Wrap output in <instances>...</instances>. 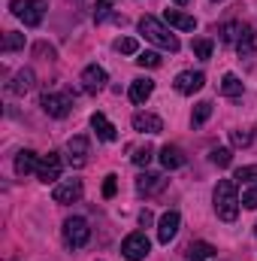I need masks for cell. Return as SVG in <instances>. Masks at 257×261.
<instances>
[{
	"label": "cell",
	"instance_id": "1",
	"mask_svg": "<svg viewBox=\"0 0 257 261\" xmlns=\"http://www.w3.org/2000/svg\"><path fill=\"white\" fill-rule=\"evenodd\" d=\"M139 34H145V40H151L154 46H160V49H167V52H179L176 34H170L154 15H142V18H139Z\"/></svg>",
	"mask_w": 257,
	"mask_h": 261
},
{
	"label": "cell",
	"instance_id": "2",
	"mask_svg": "<svg viewBox=\"0 0 257 261\" xmlns=\"http://www.w3.org/2000/svg\"><path fill=\"white\" fill-rule=\"evenodd\" d=\"M215 213L224 222H233L239 216V197H236V186L230 179H221L215 186Z\"/></svg>",
	"mask_w": 257,
	"mask_h": 261
},
{
	"label": "cell",
	"instance_id": "3",
	"mask_svg": "<svg viewBox=\"0 0 257 261\" xmlns=\"http://www.w3.org/2000/svg\"><path fill=\"white\" fill-rule=\"evenodd\" d=\"M9 9H12V15L21 18L27 28H37V24L43 21V15H46V3H43V0H12Z\"/></svg>",
	"mask_w": 257,
	"mask_h": 261
},
{
	"label": "cell",
	"instance_id": "4",
	"mask_svg": "<svg viewBox=\"0 0 257 261\" xmlns=\"http://www.w3.org/2000/svg\"><path fill=\"white\" fill-rule=\"evenodd\" d=\"M88 237H91V228H88V222H85V219L73 216V219H67V222H64V240H67V246L79 249V246H85V243H88Z\"/></svg>",
	"mask_w": 257,
	"mask_h": 261
},
{
	"label": "cell",
	"instance_id": "5",
	"mask_svg": "<svg viewBox=\"0 0 257 261\" xmlns=\"http://www.w3.org/2000/svg\"><path fill=\"white\" fill-rule=\"evenodd\" d=\"M148 252H151V240H148L142 231L124 237V243H121V255H124L127 261H142Z\"/></svg>",
	"mask_w": 257,
	"mask_h": 261
},
{
	"label": "cell",
	"instance_id": "6",
	"mask_svg": "<svg viewBox=\"0 0 257 261\" xmlns=\"http://www.w3.org/2000/svg\"><path fill=\"white\" fill-rule=\"evenodd\" d=\"M43 110L52 116V119H67L70 110H73V100L67 94H58V91H46L43 94Z\"/></svg>",
	"mask_w": 257,
	"mask_h": 261
},
{
	"label": "cell",
	"instance_id": "7",
	"mask_svg": "<svg viewBox=\"0 0 257 261\" xmlns=\"http://www.w3.org/2000/svg\"><path fill=\"white\" fill-rule=\"evenodd\" d=\"M61 170H64V161H61L58 152L43 155L40 164H37V176H40L43 182H55V179H61Z\"/></svg>",
	"mask_w": 257,
	"mask_h": 261
},
{
	"label": "cell",
	"instance_id": "8",
	"mask_svg": "<svg viewBox=\"0 0 257 261\" xmlns=\"http://www.w3.org/2000/svg\"><path fill=\"white\" fill-rule=\"evenodd\" d=\"M82 88L88 91V94H97V91H103L106 88V70L97 64H88L82 70Z\"/></svg>",
	"mask_w": 257,
	"mask_h": 261
},
{
	"label": "cell",
	"instance_id": "9",
	"mask_svg": "<svg viewBox=\"0 0 257 261\" xmlns=\"http://www.w3.org/2000/svg\"><path fill=\"white\" fill-rule=\"evenodd\" d=\"M179 225H182V216H179L176 210H167V213L160 216V222H157V240H160V243H170V240L179 234Z\"/></svg>",
	"mask_w": 257,
	"mask_h": 261
},
{
	"label": "cell",
	"instance_id": "10",
	"mask_svg": "<svg viewBox=\"0 0 257 261\" xmlns=\"http://www.w3.org/2000/svg\"><path fill=\"white\" fill-rule=\"evenodd\" d=\"M203 85H206V76H203L200 70H197V73H194V70H185V73L176 76V91H179V94H194V91H200Z\"/></svg>",
	"mask_w": 257,
	"mask_h": 261
},
{
	"label": "cell",
	"instance_id": "11",
	"mask_svg": "<svg viewBox=\"0 0 257 261\" xmlns=\"http://www.w3.org/2000/svg\"><path fill=\"white\" fill-rule=\"evenodd\" d=\"M67 158L73 167H82L88 161V137H70L67 143Z\"/></svg>",
	"mask_w": 257,
	"mask_h": 261
},
{
	"label": "cell",
	"instance_id": "12",
	"mask_svg": "<svg viewBox=\"0 0 257 261\" xmlns=\"http://www.w3.org/2000/svg\"><path fill=\"white\" fill-rule=\"evenodd\" d=\"M52 197H55V203H73V200L82 197V182L79 179H67L61 186H55Z\"/></svg>",
	"mask_w": 257,
	"mask_h": 261
},
{
	"label": "cell",
	"instance_id": "13",
	"mask_svg": "<svg viewBox=\"0 0 257 261\" xmlns=\"http://www.w3.org/2000/svg\"><path fill=\"white\" fill-rule=\"evenodd\" d=\"M254 43H257V28H254V24H242L239 43H236L239 58H254Z\"/></svg>",
	"mask_w": 257,
	"mask_h": 261
},
{
	"label": "cell",
	"instance_id": "14",
	"mask_svg": "<svg viewBox=\"0 0 257 261\" xmlns=\"http://www.w3.org/2000/svg\"><path fill=\"white\" fill-rule=\"evenodd\" d=\"M133 128L139 130V134H160L164 130V122L154 113H136L133 116Z\"/></svg>",
	"mask_w": 257,
	"mask_h": 261
},
{
	"label": "cell",
	"instance_id": "15",
	"mask_svg": "<svg viewBox=\"0 0 257 261\" xmlns=\"http://www.w3.org/2000/svg\"><path fill=\"white\" fill-rule=\"evenodd\" d=\"M91 128L97 130V137H100V140H106V143L118 140V130H115V125H112L103 113H94V116H91Z\"/></svg>",
	"mask_w": 257,
	"mask_h": 261
},
{
	"label": "cell",
	"instance_id": "16",
	"mask_svg": "<svg viewBox=\"0 0 257 261\" xmlns=\"http://www.w3.org/2000/svg\"><path fill=\"white\" fill-rule=\"evenodd\" d=\"M185 152L179 149V146H164L160 149V164L167 167V170H179V167H185Z\"/></svg>",
	"mask_w": 257,
	"mask_h": 261
},
{
	"label": "cell",
	"instance_id": "17",
	"mask_svg": "<svg viewBox=\"0 0 257 261\" xmlns=\"http://www.w3.org/2000/svg\"><path fill=\"white\" fill-rule=\"evenodd\" d=\"M164 18H167L173 28H179V31H194V28H197V18H194V15H185L182 9H164Z\"/></svg>",
	"mask_w": 257,
	"mask_h": 261
},
{
	"label": "cell",
	"instance_id": "18",
	"mask_svg": "<svg viewBox=\"0 0 257 261\" xmlns=\"http://www.w3.org/2000/svg\"><path fill=\"white\" fill-rule=\"evenodd\" d=\"M151 91H154V82L151 79H133L130 82V100L133 103H145L151 97Z\"/></svg>",
	"mask_w": 257,
	"mask_h": 261
},
{
	"label": "cell",
	"instance_id": "19",
	"mask_svg": "<svg viewBox=\"0 0 257 261\" xmlns=\"http://www.w3.org/2000/svg\"><path fill=\"white\" fill-rule=\"evenodd\" d=\"M37 164H40V158H37V152H30V149H24V152H18V155H15V173H18V176L34 173V170H37Z\"/></svg>",
	"mask_w": 257,
	"mask_h": 261
},
{
	"label": "cell",
	"instance_id": "20",
	"mask_svg": "<svg viewBox=\"0 0 257 261\" xmlns=\"http://www.w3.org/2000/svg\"><path fill=\"white\" fill-rule=\"evenodd\" d=\"M164 182H167V179H164L160 173H142V176L136 179V189H139L142 195H151V192H160Z\"/></svg>",
	"mask_w": 257,
	"mask_h": 261
},
{
	"label": "cell",
	"instance_id": "21",
	"mask_svg": "<svg viewBox=\"0 0 257 261\" xmlns=\"http://www.w3.org/2000/svg\"><path fill=\"white\" fill-rule=\"evenodd\" d=\"M30 88H34V73H30V70L15 73V79H12L9 91H12V94H24V91H30Z\"/></svg>",
	"mask_w": 257,
	"mask_h": 261
},
{
	"label": "cell",
	"instance_id": "22",
	"mask_svg": "<svg viewBox=\"0 0 257 261\" xmlns=\"http://www.w3.org/2000/svg\"><path fill=\"white\" fill-rule=\"evenodd\" d=\"M221 94H224V97H239V94H242V79L233 76V73H227V76L221 79Z\"/></svg>",
	"mask_w": 257,
	"mask_h": 261
},
{
	"label": "cell",
	"instance_id": "23",
	"mask_svg": "<svg viewBox=\"0 0 257 261\" xmlns=\"http://www.w3.org/2000/svg\"><path fill=\"white\" fill-rule=\"evenodd\" d=\"M215 255V246H209V243H191L188 246V258L191 261H209Z\"/></svg>",
	"mask_w": 257,
	"mask_h": 261
},
{
	"label": "cell",
	"instance_id": "24",
	"mask_svg": "<svg viewBox=\"0 0 257 261\" xmlns=\"http://www.w3.org/2000/svg\"><path fill=\"white\" fill-rule=\"evenodd\" d=\"M212 116V103L209 100H200L197 103V110H194V116H191V125L194 128H200V125H206V119Z\"/></svg>",
	"mask_w": 257,
	"mask_h": 261
},
{
	"label": "cell",
	"instance_id": "25",
	"mask_svg": "<svg viewBox=\"0 0 257 261\" xmlns=\"http://www.w3.org/2000/svg\"><path fill=\"white\" fill-rule=\"evenodd\" d=\"M239 34H242V24L239 21H227L221 28V43H239Z\"/></svg>",
	"mask_w": 257,
	"mask_h": 261
},
{
	"label": "cell",
	"instance_id": "26",
	"mask_svg": "<svg viewBox=\"0 0 257 261\" xmlns=\"http://www.w3.org/2000/svg\"><path fill=\"white\" fill-rule=\"evenodd\" d=\"M18 49H24V34L9 31V34L3 37V52H18Z\"/></svg>",
	"mask_w": 257,
	"mask_h": 261
},
{
	"label": "cell",
	"instance_id": "27",
	"mask_svg": "<svg viewBox=\"0 0 257 261\" xmlns=\"http://www.w3.org/2000/svg\"><path fill=\"white\" fill-rule=\"evenodd\" d=\"M130 158H133V164H136V167H148V161L154 158V149H151V146L145 143V146L133 149V155H130Z\"/></svg>",
	"mask_w": 257,
	"mask_h": 261
},
{
	"label": "cell",
	"instance_id": "28",
	"mask_svg": "<svg viewBox=\"0 0 257 261\" xmlns=\"http://www.w3.org/2000/svg\"><path fill=\"white\" fill-rule=\"evenodd\" d=\"M233 179H236L239 186H251V182H257V164H248V167H239Z\"/></svg>",
	"mask_w": 257,
	"mask_h": 261
},
{
	"label": "cell",
	"instance_id": "29",
	"mask_svg": "<svg viewBox=\"0 0 257 261\" xmlns=\"http://www.w3.org/2000/svg\"><path fill=\"white\" fill-rule=\"evenodd\" d=\"M191 49L200 61H209V58H212V40H194Z\"/></svg>",
	"mask_w": 257,
	"mask_h": 261
},
{
	"label": "cell",
	"instance_id": "30",
	"mask_svg": "<svg viewBox=\"0 0 257 261\" xmlns=\"http://www.w3.org/2000/svg\"><path fill=\"white\" fill-rule=\"evenodd\" d=\"M212 164H218V167H230V161H233V152L230 149H212Z\"/></svg>",
	"mask_w": 257,
	"mask_h": 261
},
{
	"label": "cell",
	"instance_id": "31",
	"mask_svg": "<svg viewBox=\"0 0 257 261\" xmlns=\"http://www.w3.org/2000/svg\"><path fill=\"white\" fill-rule=\"evenodd\" d=\"M115 49H118L121 55H136V52H139V43H136L133 37H124V40L115 43Z\"/></svg>",
	"mask_w": 257,
	"mask_h": 261
},
{
	"label": "cell",
	"instance_id": "32",
	"mask_svg": "<svg viewBox=\"0 0 257 261\" xmlns=\"http://www.w3.org/2000/svg\"><path fill=\"white\" fill-rule=\"evenodd\" d=\"M136 64L139 67H160V55L157 52H139V58H136Z\"/></svg>",
	"mask_w": 257,
	"mask_h": 261
},
{
	"label": "cell",
	"instance_id": "33",
	"mask_svg": "<svg viewBox=\"0 0 257 261\" xmlns=\"http://www.w3.org/2000/svg\"><path fill=\"white\" fill-rule=\"evenodd\" d=\"M242 203H245L248 210H254V206H257V182H251V186L242 192Z\"/></svg>",
	"mask_w": 257,
	"mask_h": 261
},
{
	"label": "cell",
	"instance_id": "34",
	"mask_svg": "<svg viewBox=\"0 0 257 261\" xmlns=\"http://www.w3.org/2000/svg\"><path fill=\"white\" fill-rule=\"evenodd\" d=\"M115 192H118V176H115V173H109V176H106V182H103V197H115Z\"/></svg>",
	"mask_w": 257,
	"mask_h": 261
},
{
	"label": "cell",
	"instance_id": "35",
	"mask_svg": "<svg viewBox=\"0 0 257 261\" xmlns=\"http://www.w3.org/2000/svg\"><path fill=\"white\" fill-rule=\"evenodd\" d=\"M112 3H115V0H97V9H94V18H97V21H103V18L109 15V9H112Z\"/></svg>",
	"mask_w": 257,
	"mask_h": 261
},
{
	"label": "cell",
	"instance_id": "36",
	"mask_svg": "<svg viewBox=\"0 0 257 261\" xmlns=\"http://www.w3.org/2000/svg\"><path fill=\"white\" fill-rule=\"evenodd\" d=\"M230 140H233V146H248V143H251V134H245V130H233Z\"/></svg>",
	"mask_w": 257,
	"mask_h": 261
},
{
	"label": "cell",
	"instance_id": "37",
	"mask_svg": "<svg viewBox=\"0 0 257 261\" xmlns=\"http://www.w3.org/2000/svg\"><path fill=\"white\" fill-rule=\"evenodd\" d=\"M139 225H151V213H148V210L139 213Z\"/></svg>",
	"mask_w": 257,
	"mask_h": 261
},
{
	"label": "cell",
	"instance_id": "38",
	"mask_svg": "<svg viewBox=\"0 0 257 261\" xmlns=\"http://www.w3.org/2000/svg\"><path fill=\"white\" fill-rule=\"evenodd\" d=\"M173 3H179V6H185V3H188V0H173Z\"/></svg>",
	"mask_w": 257,
	"mask_h": 261
},
{
	"label": "cell",
	"instance_id": "39",
	"mask_svg": "<svg viewBox=\"0 0 257 261\" xmlns=\"http://www.w3.org/2000/svg\"><path fill=\"white\" fill-rule=\"evenodd\" d=\"M212 3H218V0H212Z\"/></svg>",
	"mask_w": 257,
	"mask_h": 261
}]
</instances>
